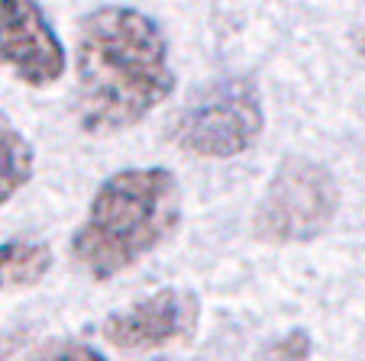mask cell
<instances>
[{
  "instance_id": "cell-10",
  "label": "cell",
  "mask_w": 365,
  "mask_h": 361,
  "mask_svg": "<svg viewBox=\"0 0 365 361\" xmlns=\"http://www.w3.org/2000/svg\"><path fill=\"white\" fill-rule=\"evenodd\" d=\"M310 352H314L310 335L304 329H291L265 348V361H307Z\"/></svg>"
},
{
  "instance_id": "cell-11",
  "label": "cell",
  "mask_w": 365,
  "mask_h": 361,
  "mask_svg": "<svg viewBox=\"0 0 365 361\" xmlns=\"http://www.w3.org/2000/svg\"><path fill=\"white\" fill-rule=\"evenodd\" d=\"M26 333L23 329H14V333H0V361H10L16 355V348L23 345Z\"/></svg>"
},
{
  "instance_id": "cell-6",
  "label": "cell",
  "mask_w": 365,
  "mask_h": 361,
  "mask_svg": "<svg viewBox=\"0 0 365 361\" xmlns=\"http://www.w3.org/2000/svg\"><path fill=\"white\" fill-rule=\"evenodd\" d=\"M200 320V303L191 291L162 287L149 297L117 310L103 320L101 335L123 352H152V348L181 345L194 335Z\"/></svg>"
},
{
  "instance_id": "cell-2",
  "label": "cell",
  "mask_w": 365,
  "mask_h": 361,
  "mask_svg": "<svg viewBox=\"0 0 365 361\" xmlns=\"http://www.w3.org/2000/svg\"><path fill=\"white\" fill-rule=\"evenodd\" d=\"M181 223V184L168 168H123L91 197L71 236V258L88 278L110 281L165 242Z\"/></svg>"
},
{
  "instance_id": "cell-3",
  "label": "cell",
  "mask_w": 365,
  "mask_h": 361,
  "mask_svg": "<svg viewBox=\"0 0 365 361\" xmlns=\"http://www.w3.org/2000/svg\"><path fill=\"white\" fill-rule=\"evenodd\" d=\"M265 130L262 94L242 75L217 78L191 94L172 126V142L197 158L249 152Z\"/></svg>"
},
{
  "instance_id": "cell-5",
  "label": "cell",
  "mask_w": 365,
  "mask_h": 361,
  "mask_svg": "<svg viewBox=\"0 0 365 361\" xmlns=\"http://www.w3.org/2000/svg\"><path fill=\"white\" fill-rule=\"evenodd\" d=\"M0 65L26 88L62 81L68 55L39 4L0 0Z\"/></svg>"
},
{
  "instance_id": "cell-8",
  "label": "cell",
  "mask_w": 365,
  "mask_h": 361,
  "mask_svg": "<svg viewBox=\"0 0 365 361\" xmlns=\"http://www.w3.org/2000/svg\"><path fill=\"white\" fill-rule=\"evenodd\" d=\"M36 171V152L29 139L14 126L4 110H0V206L10 204Z\"/></svg>"
},
{
  "instance_id": "cell-9",
  "label": "cell",
  "mask_w": 365,
  "mask_h": 361,
  "mask_svg": "<svg viewBox=\"0 0 365 361\" xmlns=\"http://www.w3.org/2000/svg\"><path fill=\"white\" fill-rule=\"evenodd\" d=\"M29 361H107L94 345L75 339H52L42 348H36V355Z\"/></svg>"
},
{
  "instance_id": "cell-1",
  "label": "cell",
  "mask_w": 365,
  "mask_h": 361,
  "mask_svg": "<svg viewBox=\"0 0 365 361\" xmlns=\"http://www.w3.org/2000/svg\"><path fill=\"white\" fill-rule=\"evenodd\" d=\"M75 75L78 123L91 136L143 123L178 84L162 26L133 7H97L84 16Z\"/></svg>"
},
{
  "instance_id": "cell-7",
  "label": "cell",
  "mask_w": 365,
  "mask_h": 361,
  "mask_svg": "<svg viewBox=\"0 0 365 361\" xmlns=\"http://www.w3.org/2000/svg\"><path fill=\"white\" fill-rule=\"evenodd\" d=\"M52 268V252L46 242L36 239H10L0 242V293L26 291L39 284Z\"/></svg>"
},
{
  "instance_id": "cell-4",
  "label": "cell",
  "mask_w": 365,
  "mask_h": 361,
  "mask_svg": "<svg viewBox=\"0 0 365 361\" xmlns=\"http://www.w3.org/2000/svg\"><path fill=\"white\" fill-rule=\"evenodd\" d=\"M339 210V184L333 171L310 158H288L275 168L262 200L255 206L252 229L259 242L294 246L317 239Z\"/></svg>"
},
{
  "instance_id": "cell-12",
  "label": "cell",
  "mask_w": 365,
  "mask_h": 361,
  "mask_svg": "<svg viewBox=\"0 0 365 361\" xmlns=\"http://www.w3.org/2000/svg\"><path fill=\"white\" fill-rule=\"evenodd\" d=\"M356 33H359V36H356V46L365 52V26H362V29H356Z\"/></svg>"
}]
</instances>
